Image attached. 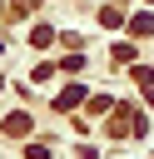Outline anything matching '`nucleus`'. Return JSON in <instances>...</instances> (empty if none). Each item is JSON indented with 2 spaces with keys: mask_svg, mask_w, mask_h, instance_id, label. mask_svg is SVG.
I'll return each mask as SVG.
<instances>
[{
  "mask_svg": "<svg viewBox=\"0 0 154 159\" xmlns=\"http://www.w3.org/2000/svg\"><path fill=\"white\" fill-rule=\"evenodd\" d=\"M30 45H35V50H45V45H55V30H50V25H35V35H30Z\"/></svg>",
  "mask_w": 154,
  "mask_h": 159,
  "instance_id": "f03ea898",
  "label": "nucleus"
},
{
  "mask_svg": "<svg viewBox=\"0 0 154 159\" xmlns=\"http://www.w3.org/2000/svg\"><path fill=\"white\" fill-rule=\"evenodd\" d=\"M25 129H30V114H10L5 119V134H25Z\"/></svg>",
  "mask_w": 154,
  "mask_h": 159,
  "instance_id": "20e7f679",
  "label": "nucleus"
},
{
  "mask_svg": "<svg viewBox=\"0 0 154 159\" xmlns=\"http://www.w3.org/2000/svg\"><path fill=\"white\" fill-rule=\"evenodd\" d=\"M25 159H50V149H45V144H35V149H25Z\"/></svg>",
  "mask_w": 154,
  "mask_h": 159,
  "instance_id": "39448f33",
  "label": "nucleus"
},
{
  "mask_svg": "<svg viewBox=\"0 0 154 159\" xmlns=\"http://www.w3.org/2000/svg\"><path fill=\"white\" fill-rule=\"evenodd\" d=\"M79 99H84V84H70L65 94H55V109H75Z\"/></svg>",
  "mask_w": 154,
  "mask_h": 159,
  "instance_id": "f257e3e1",
  "label": "nucleus"
},
{
  "mask_svg": "<svg viewBox=\"0 0 154 159\" xmlns=\"http://www.w3.org/2000/svg\"><path fill=\"white\" fill-rule=\"evenodd\" d=\"M129 30H134V35H154V15H134Z\"/></svg>",
  "mask_w": 154,
  "mask_h": 159,
  "instance_id": "7ed1b4c3",
  "label": "nucleus"
},
{
  "mask_svg": "<svg viewBox=\"0 0 154 159\" xmlns=\"http://www.w3.org/2000/svg\"><path fill=\"white\" fill-rule=\"evenodd\" d=\"M149 5H154V0H149Z\"/></svg>",
  "mask_w": 154,
  "mask_h": 159,
  "instance_id": "423d86ee",
  "label": "nucleus"
}]
</instances>
